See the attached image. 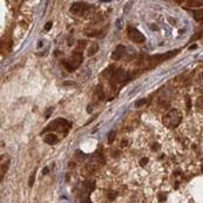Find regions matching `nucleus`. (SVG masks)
Listing matches in <instances>:
<instances>
[{
	"label": "nucleus",
	"instance_id": "f257e3e1",
	"mask_svg": "<svg viewBox=\"0 0 203 203\" xmlns=\"http://www.w3.org/2000/svg\"><path fill=\"white\" fill-rule=\"evenodd\" d=\"M162 122L168 128H175L182 122V113L178 109H170L162 119Z\"/></svg>",
	"mask_w": 203,
	"mask_h": 203
},
{
	"label": "nucleus",
	"instance_id": "f03ea898",
	"mask_svg": "<svg viewBox=\"0 0 203 203\" xmlns=\"http://www.w3.org/2000/svg\"><path fill=\"white\" fill-rule=\"evenodd\" d=\"M70 128V122H68L67 120L65 119H57V120H54L52 121L44 131L42 133H47V132H52V131H55V132H59V133H64L66 134L68 132V129ZM41 133V134H42Z\"/></svg>",
	"mask_w": 203,
	"mask_h": 203
},
{
	"label": "nucleus",
	"instance_id": "7ed1b4c3",
	"mask_svg": "<svg viewBox=\"0 0 203 203\" xmlns=\"http://www.w3.org/2000/svg\"><path fill=\"white\" fill-rule=\"evenodd\" d=\"M81 62H82V53L75 51L74 53H73L72 57L64 62V66L67 68L68 72H73V70H75L77 68L80 67Z\"/></svg>",
	"mask_w": 203,
	"mask_h": 203
},
{
	"label": "nucleus",
	"instance_id": "20e7f679",
	"mask_svg": "<svg viewBox=\"0 0 203 203\" xmlns=\"http://www.w3.org/2000/svg\"><path fill=\"white\" fill-rule=\"evenodd\" d=\"M89 10L92 11L93 7H89V5H87L86 3H74L70 6V13L75 16H80L83 14H88Z\"/></svg>",
	"mask_w": 203,
	"mask_h": 203
},
{
	"label": "nucleus",
	"instance_id": "39448f33",
	"mask_svg": "<svg viewBox=\"0 0 203 203\" xmlns=\"http://www.w3.org/2000/svg\"><path fill=\"white\" fill-rule=\"evenodd\" d=\"M178 52H180L178 49H175V51H169V52H167L165 54H156V55H153V57H150L149 61H150L152 64L157 65V64H160V62H163V61H167V60L172 59L173 57H175V55H176Z\"/></svg>",
	"mask_w": 203,
	"mask_h": 203
},
{
	"label": "nucleus",
	"instance_id": "423d86ee",
	"mask_svg": "<svg viewBox=\"0 0 203 203\" xmlns=\"http://www.w3.org/2000/svg\"><path fill=\"white\" fill-rule=\"evenodd\" d=\"M128 36L132 41H134L136 44H142L146 41V36L140 31H137L136 28H133V27L128 28Z\"/></svg>",
	"mask_w": 203,
	"mask_h": 203
},
{
	"label": "nucleus",
	"instance_id": "0eeeda50",
	"mask_svg": "<svg viewBox=\"0 0 203 203\" xmlns=\"http://www.w3.org/2000/svg\"><path fill=\"white\" fill-rule=\"evenodd\" d=\"M124 54H126V47L122 46V45H119L112 54V59L113 60H120L124 57Z\"/></svg>",
	"mask_w": 203,
	"mask_h": 203
},
{
	"label": "nucleus",
	"instance_id": "6e6552de",
	"mask_svg": "<svg viewBox=\"0 0 203 203\" xmlns=\"http://www.w3.org/2000/svg\"><path fill=\"white\" fill-rule=\"evenodd\" d=\"M44 141H45L46 143H48V144H54V143L58 142V136L55 135V134L49 133V134H47V135L44 137Z\"/></svg>",
	"mask_w": 203,
	"mask_h": 203
},
{
	"label": "nucleus",
	"instance_id": "1a4fd4ad",
	"mask_svg": "<svg viewBox=\"0 0 203 203\" xmlns=\"http://www.w3.org/2000/svg\"><path fill=\"white\" fill-rule=\"evenodd\" d=\"M85 189H86V193L87 194H90L95 189V182L94 181H87L85 183Z\"/></svg>",
	"mask_w": 203,
	"mask_h": 203
},
{
	"label": "nucleus",
	"instance_id": "9d476101",
	"mask_svg": "<svg viewBox=\"0 0 203 203\" xmlns=\"http://www.w3.org/2000/svg\"><path fill=\"white\" fill-rule=\"evenodd\" d=\"M186 4L189 7H198L203 6V0H188V1H186Z\"/></svg>",
	"mask_w": 203,
	"mask_h": 203
},
{
	"label": "nucleus",
	"instance_id": "9b49d317",
	"mask_svg": "<svg viewBox=\"0 0 203 203\" xmlns=\"http://www.w3.org/2000/svg\"><path fill=\"white\" fill-rule=\"evenodd\" d=\"M98 51H99L98 44H93V45H92V46L88 48V55H89V57H92V55H94Z\"/></svg>",
	"mask_w": 203,
	"mask_h": 203
},
{
	"label": "nucleus",
	"instance_id": "f8f14e48",
	"mask_svg": "<svg viewBox=\"0 0 203 203\" xmlns=\"http://www.w3.org/2000/svg\"><path fill=\"white\" fill-rule=\"evenodd\" d=\"M194 19L197 20V21H201L203 20V10H198V11H195L194 12Z\"/></svg>",
	"mask_w": 203,
	"mask_h": 203
},
{
	"label": "nucleus",
	"instance_id": "ddd939ff",
	"mask_svg": "<svg viewBox=\"0 0 203 203\" xmlns=\"http://www.w3.org/2000/svg\"><path fill=\"white\" fill-rule=\"evenodd\" d=\"M146 105H148V99H141V100L135 102V107L136 108H141V107H143Z\"/></svg>",
	"mask_w": 203,
	"mask_h": 203
},
{
	"label": "nucleus",
	"instance_id": "4468645a",
	"mask_svg": "<svg viewBox=\"0 0 203 203\" xmlns=\"http://www.w3.org/2000/svg\"><path fill=\"white\" fill-rule=\"evenodd\" d=\"M10 163H11V161L8 160L6 163H4L3 165H1V180H3V177H4V175L6 174V172H7V169H8V167H10Z\"/></svg>",
	"mask_w": 203,
	"mask_h": 203
},
{
	"label": "nucleus",
	"instance_id": "2eb2a0df",
	"mask_svg": "<svg viewBox=\"0 0 203 203\" xmlns=\"http://www.w3.org/2000/svg\"><path fill=\"white\" fill-rule=\"evenodd\" d=\"M96 95L99 96L100 100H103V99H105V93H103V89H102L101 86H98V88H96Z\"/></svg>",
	"mask_w": 203,
	"mask_h": 203
},
{
	"label": "nucleus",
	"instance_id": "dca6fc26",
	"mask_svg": "<svg viewBox=\"0 0 203 203\" xmlns=\"http://www.w3.org/2000/svg\"><path fill=\"white\" fill-rule=\"evenodd\" d=\"M116 195H118V193H115L114 190H108V191H107V197H108V200H110V201H114V200L116 198Z\"/></svg>",
	"mask_w": 203,
	"mask_h": 203
},
{
	"label": "nucleus",
	"instance_id": "f3484780",
	"mask_svg": "<svg viewBox=\"0 0 203 203\" xmlns=\"http://www.w3.org/2000/svg\"><path fill=\"white\" fill-rule=\"evenodd\" d=\"M34 180H35V172H33V173L29 175V178H28V187H33Z\"/></svg>",
	"mask_w": 203,
	"mask_h": 203
},
{
	"label": "nucleus",
	"instance_id": "a211bd4d",
	"mask_svg": "<svg viewBox=\"0 0 203 203\" xmlns=\"http://www.w3.org/2000/svg\"><path fill=\"white\" fill-rule=\"evenodd\" d=\"M115 136H116V133L113 131V132H110L108 134V143H112L114 140H115Z\"/></svg>",
	"mask_w": 203,
	"mask_h": 203
},
{
	"label": "nucleus",
	"instance_id": "6ab92c4d",
	"mask_svg": "<svg viewBox=\"0 0 203 203\" xmlns=\"http://www.w3.org/2000/svg\"><path fill=\"white\" fill-rule=\"evenodd\" d=\"M147 163H148V159H147V157H142V159L140 160V164H141V165H146Z\"/></svg>",
	"mask_w": 203,
	"mask_h": 203
},
{
	"label": "nucleus",
	"instance_id": "aec40b11",
	"mask_svg": "<svg viewBox=\"0 0 203 203\" xmlns=\"http://www.w3.org/2000/svg\"><path fill=\"white\" fill-rule=\"evenodd\" d=\"M52 28V23L49 21V23H47L46 25H45V31H49Z\"/></svg>",
	"mask_w": 203,
	"mask_h": 203
},
{
	"label": "nucleus",
	"instance_id": "412c9836",
	"mask_svg": "<svg viewBox=\"0 0 203 203\" xmlns=\"http://www.w3.org/2000/svg\"><path fill=\"white\" fill-rule=\"evenodd\" d=\"M164 200H165V195L160 194V195H159V201H160V202H163Z\"/></svg>",
	"mask_w": 203,
	"mask_h": 203
},
{
	"label": "nucleus",
	"instance_id": "4be33fe9",
	"mask_svg": "<svg viewBox=\"0 0 203 203\" xmlns=\"http://www.w3.org/2000/svg\"><path fill=\"white\" fill-rule=\"evenodd\" d=\"M53 112V108H48V110L46 112V119H48L49 118V114Z\"/></svg>",
	"mask_w": 203,
	"mask_h": 203
},
{
	"label": "nucleus",
	"instance_id": "5701e85b",
	"mask_svg": "<svg viewBox=\"0 0 203 203\" xmlns=\"http://www.w3.org/2000/svg\"><path fill=\"white\" fill-rule=\"evenodd\" d=\"M80 203H92V202H90L89 197H85V198L82 200V202H80Z\"/></svg>",
	"mask_w": 203,
	"mask_h": 203
},
{
	"label": "nucleus",
	"instance_id": "b1692460",
	"mask_svg": "<svg viewBox=\"0 0 203 203\" xmlns=\"http://www.w3.org/2000/svg\"><path fill=\"white\" fill-rule=\"evenodd\" d=\"M48 172H49V169H48L47 167H45V168L42 169V174H44V175H46V174H48Z\"/></svg>",
	"mask_w": 203,
	"mask_h": 203
},
{
	"label": "nucleus",
	"instance_id": "393cba45",
	"mask_svg": "<svg viewBox=\"0 0 203 203\" xmlns=\"http://www.w3.org/2000/svg\"><path fill=\"white\" fill-rule=\"evenodd\" d=\"M187 107H188V109H190V107H191L190 106V99L188 96H187Z\"/></svg>",
	"mask_w": 203,
	"mask_h": 203
},
{
	"label": "nucleus",
	"instance_id": "a878e982",
	"mask_svg": "<svg viewBox=\"0 0 203 203\" xmlns=\"http://www.w3.org/2000/svg\"><path fill=\"white\" fill-rule=\"evenodd\" d=\"M157 149H159V144L157 143L153 144V150H157Z\"/></svg>",
	"mask_w": 203,
	"mask_h": 203
},
{
	"label": "nucleus",
	"instance_id": "bb28decb",
	"mask_svg": "<svg viewBox=\"0 0 203 203\" xmlns=\"http://www.w3.org/2000/svg\"><path fill=\"white\" fill-rule=\"evenodd\" d=\"M119 155H120V152H114V153H113V156H115V157L119 156Z\"/></svg>",
	"mask_w": 203,
	"mask_h": 203
},
{
	"label": "nucleus",
	"instance_id": "cd10ccee",
	"mask_svg": "<svg viewBox=\"0 0 203 203\" xmlns=\"http://www.w3.org/2000/svg\"><path fill=\"white\" fill-rule=\"evenodd\" d=\"M126 143H127L126 140H123V141H122V147H126Z\"/></svg>",
	"mask_w": 203,
	"mask_h": 203
},
{
	"label": "nucleus",
	"instance_id": "c85d7f7f",
	"mask_svg": "<svg viewBox=\"0 0 203 203\" xmlns=\"http://www.w3.org/2000/svg\"><path fill=\"white\" fill-rule=\"evenodd\" d=\"M202 172H203V168H202Z\"/></svg>",
	"mask_w": 203,
	"mask_h": 203
}]
</instances>
